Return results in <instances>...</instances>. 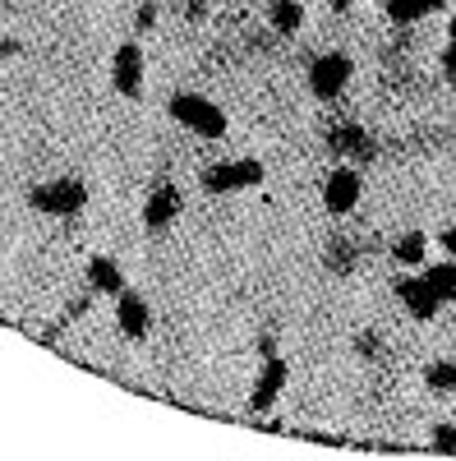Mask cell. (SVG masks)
I'll return each instance as SVG.
<instances>
[{"mask_svg": "<svg viewBox=\"0 0 456 461\" xmlns=\"http://www.w3.org/2000/svg\"><path fill=\"white\" fill-rule=\"evenodd\" d=\"M282 388H286V360H282V356H268V360H263V369H258V378H254L249 411H254V415L273 411L277 397H282Z\"/></svg>", "mask_w": 456, "mask_h": 461, "instance_id": "5", "label": "cell"}, {"mask_svg": "<svg viewBox=\"0 0 456 461\" xmlns=\"http://www.w3.org/2000/svg\"><path fill=\"white\" fill-rule=\"evenodd\" d=\"M180 217V189L175 185H157L143 203V226L148 230H166L171 221Z\"/></svg>", "mask_w": 456, "mask_h": 461, "instance_id": "9", "label": "cell"}, {"mask_svg": "<svg viewBox=\"0 0 456 461\" xmlns=\"http://www.w3.org/2000/svg\"><path fill=\"white\" fill-rule=\"evenodd\" d=\"M111 84H116V93H125V97H139V93H143V51H139V42H125V47L116 51Z\"/></svg>", "mask_w": 456, "mask_h": 461, "instance_id": "7", "label": "cell"}, {"mask_svg": "<svg viewBox=\"0 0 456 461\" xmlns=\"http://www.w3.org/2000/svg\"><path fill=\"white\" fill-rule=\"evenodd\" d=\"M268 19H273V28L277 32H300V23H304V5L300 0H273V10H268Z\"/></svg>", "mask_w": 456, "mask_h": 461, "instance_id": "14", "label": "cell"}, {"mask_svg": "<svg viewBox=\"0 0 456 461\" xmlns=\"http://www.w3.org/2000/svg\"><path fill=\"white\" fill-rule=\"evenodd\" d=\"M388 19L392 23H420L425 14H438L443 10V0H388Z\"/></svg>", "mask_w": 456, "mask_h": 461, "instance_id": "12", "label": "cell"}, {"mask_svg": "<svg viewBox=\"0 0 456 461\" xmlns=\"http://www.w3.org/2000/svg\"><path fill=\"white\" fill-rule=\"evenodd\" d=\"M346 84H351V56L327 51V56H318V60H314V69H309V88H314V97H318V102L341 97V93H346Z\"/></svg>", "mask_w": 456, "mask_h": 461, "instance_id": "4", "label": "cell"}, {"mask_svg": "<svg viewBox=\"0 0 456 461\" xmlns=\"http://www.w3.org/2000/svg\"><path fill=\"white\" fill-rule=\"evenodd\" d=\"M28 203L37 212H47V217H74V212H84L88 203V185L84 180H51V185H37Z\"/></svg>", "mask_w": 456, "mask_h": 461, "instance_id": "2", "label": "cell"}, {"mask_svg": "<svg viewBox=\"0 0 456 461\" xmlns=\"http://www.w3.org/2000/svg\"><path fill=\"white\" fill-rule=\"evenodd\" d=\"M171 121L199 139H226V111L217 102H208L203 93H175L171 97Z\"/></svg>", "mask_w": 456, "mask_h": 461, "instance_id": "1", "label": "cell"}, {"mask_svg": "<svg viewBox=\"0 0 456 461\" xmlns=\"http://www.w3.org/2000/svg\"><path fill=\"white\" fill-rule=\"evenodd\" d=\"M134 28H139V32H152V28H157V5H139Z\"/></svg>", "mask_w": 456, "mask_h": 461, "instance_id": "18", "label": "cell"}, {"mask_svg": "<svg viewBox=\"0 0 456 461\" xmlns=\"http://www.w3.org/2000/svg\"><path fill=\"white\" fill-rule=\"evenodd\" d=\"M116 323L130 341H143L148 337V300L139 291H121L116 295Z\"/></svg>", "mask_w": 456, "mask_h": 461, "instance_id": "10", "label": "cell"}, {"mask_svg": "<svg viewBox=\"0 0 456 461\" xmlns=\"http://www.w3.org/2000/svg\"><path fill=\"white\" fill-rule=\"evenodd\" d=\"M425 282L438 291V300L447 304V300H456V254L447 258V263H438V267H425Z\"/></svg>", "mask_w": 456, "mask_h": 461, "instance_id": "13", "label": "cell"}, {"mask_svg": "<svg viewBox=\"0 0 456 461\" xmlns=\"http://www.w3.org/2000/svg\"><path fill=\"white\" fill-rule=\"evenodd\" d=\"M397 300L406 304L415 319H434V314L443 310V300H438V291L425 282V273H420V277H401V282H397Z\"/></svg>", "mask_w": 456, "mask_h": 461, "instance_id": "8", "label": "cell"}, {"mask_svg": "<svg viewBox=\"0 0 456 461\" xmlns=\"http://www.w3.org/2000/svg\"><path fill=\"white\" fill-rule=\"evenodd\" d=\"M332 10H351V0H332Z\"/></svg>", "mask_w": 456, "mask_h": 461, "instance_id": "22", "label": "cell"}, {"mask_svg": "<svg viewBox=\"0 0 456 461\" xmlns=\"http://www.w3.org/2000/svg\"><path fill=\"white\" fill-rule=\"evenodd\" d=\"M263 180V162L254 158H240V162H217L203 171V189L208 194H236V189H249Z\"/></svg>", "mask_w": 456, "mask_h": 461, "instance_id": "3", "label": "cell"}, {"mask_svg": "<svg viewBox=\"0 0 456 461\" xmlns=\"http://www.w3.org/2000/svg\"><path fill=\"white\" fill-rule=\"evenodd\" d=\"M443 79H447V84H456V42L443 51Z\"/></svg>", "mask_w": 456, "mask_h": 461, "instance_id": "19", "label": "cell"}, {"mask_svg": "<svg viewBox=\"0 0 456 461\" xmlns=\"http://www.w3.org/2000/svg\"><path fill=\"white\" fill-rule=\"evenodd\" d=\"M425 249H429V240L420 236V230H410V236H401V240H397L392 258H397L401 267H425Z\"/></svg>", "mask_w": 456, "mask_h": 461, "instance_id": "15", "label": "cell"}, {"mask_svg": "<svg viewBox=\"0 0 456 461\" xmlns=\"http://www.w3.org/2000/svg\"><path fill=\"white\" fill-rule=\"evenodd\" d=\"M88 282H93V291H106V295H121V291H125L121 263L106 258V254H93V258H88Z\"/></svg>", "mask_w": 456, "mask_h": 461, "instance_id": "11", "label": "cell"}, {"mask_svg": "<svg viewBox=\"0 0 456 461\" xmlns=\"http://www.w3.org/2000/svg\"><path fill=\"white\" fill-rule=\"evenodd\" d=\"M425 388L429 393H452L456 388V360H438L425 369Z\"/></svg>", "mask_w": 456, "mask_h": 461, "instance_id": "16", "label": "cell"}, {"mask_svg": "<svg viewBox=\"0 0 456 461\" xmlns=\"http://www.w3.org/2000/svg\"><path fill=\"white\" fill-rule=\"evenodd\" d=\"M438 245H443L447 254H456V226H452V230H443V236H438Z\"/></svg>", "mask_w": 456, "mask_h": 461, "instance_id": "20", "label": "cell"}, {"mask_svg": "<svg viewBox=\"0 0 456 461\" xmlns=\"http://www.w3.org/2000/svg\"><path fill=\"white\" fill-rule=\"evenodd\" d=\"M434 447L438 452H456V425H438L434 429Z\"/></svg>", "mask_w": 456, "mask_h": 461, "instance_id": "17", "label": "cell"}, {"mask_svg": "<svg viewBox=\"0 0 456 461\" xmlns=\"http://www.w3.org/2000/svg\"><path fill=\"white\" fill-rule=\"evenodd\" d=\"M360 171L355 167H336L332 176H327V185H323V203H327V212H336V217H346L355 203H360Z\"/></svg>", "mask_w": 456, "mask_h": 461, "instance_id": "6", "label": "cell"}, {"mask_svg": "<svg viewBox=\"0 0 456 461\" xmlns=\"http://www.w3.org/2000/svg\"><path fill=\"white\" fill-rule=\"evenodd\" d=\"M19 51V42H14V37H0V60H5V56H14Z\"/></svg>", "mask_w": 456, "mask_h": 461, "instance_id": "21", "label": "cell"}, {"mask_svg": "<svg viewBox=\"0 0 456 461\" xmlns=\"http://www.w3.org/2000/svg\"><path fill=\"white\" fill-rule=\"evenodd\" d=\"M447 32H452V42H456V14H452V19H447Z\"/></svg>", "mask_w": 456, "mask_h": 461, "instance_id": "23", "label": "cell"}]
</instances>
